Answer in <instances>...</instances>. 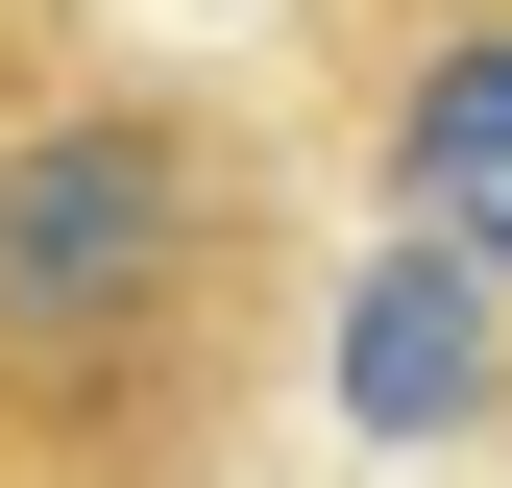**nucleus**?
<instances>
[{
    "label": "nucleus",
    "mask_w": 512,
    "mask_h": 488,
    "mask_svg": "<svg viewBox=\"0 0 512 488\" xmlns=\"http://www.w3.org/2000/svg\"><path fill=\"white\" fill-rule=\"evenodd\" d=\"M317 318L342 293L269 98L0 25V440L49 488H244Z\"/></svg>",
    "instance_id": "nucleus-1"
},
{
    "label": "nucleus",
    "mask_w": 512,
    "mask_h": 488,
    "mask_svg": "<svg viewBox=\"0 0 512 488\" xmlns=\"http://www.w3.org/2000/svg\"><path fill=\"white\" fill-rule=\"evenodd\" d=\"M317 147L366 171V220L512 293V0H317Z\"/></svg>",
    "instance_id": "nucleus-2"
},
{
    "label": "nucleus",
    "mask_w": 512,
    "mask_h": 488,
    "mask_svg": "<svg viewBox=\"0 0 512 488\" xmlns=\"http://www.w3.org/2000/svg\"><path fill=\"white\" fill-rule=\"evenodd\" d=\"M0 488H49V464H25V440H0Z\"/></svg>",
    "instance_id": "nucleus-3"
},
{
    "label": "nucleus",
    "mask_w": 512,
    "mask_h": 488,
    "mask_svg": "<svg viewBox=\"0 0 512 488\" xmlns=\"http://www.w3.org/2000/svg\"><path fill=\"white\" fill-rule=\"evenodd\" d=\"M0 25H25V0H0Z\"/></svg>",
    "instance_id": "nucleus-4"
}]
</instances>
